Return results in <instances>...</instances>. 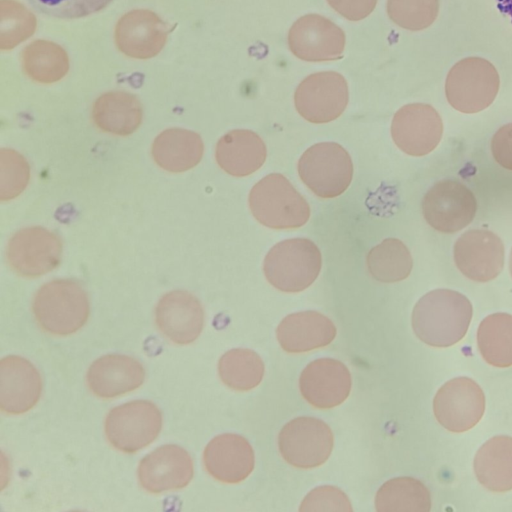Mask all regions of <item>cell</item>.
Returning a JSON list of instances; mask_svg holds the SVG:
<instances>
[{"label":"cell","mask_w":512,"mask_h":512,"mask_svg":"<svg viewBox=\"0 0 512 512\" xmlns=\"http://www.w3.org/2000/svg\"><path fill=\"white\" fill-rule=\"evenodd\" d=\"M472 304L463 294L437 289L424 295L412 313L416 336L434 347H448L465 336L472 319Z\"/></svg>","instance_id":"6da1fadb"},{"label":"cell","mask_w":512,"mask_h":512,"mask_svg":"<svg viewBox=\"0 0 512 512\" xmlns=\"http://www.w3.org/2000/svg\"><path fill=\"white\" fill-rule=\"evenodd\" d=\"M33 314L39 327L56 336L82 328L89 317L87 293L75 280L58 279L44 284L35 294Z\"/></svg>","instance_id":"7a4b0ae2"},{"label":"cell","mask_w":512,"mask_h":512,"mask_svg":"<svg viewBox=\"0 0 512 512\" xmlns=\"http://www.w3.org/2000/svg\"><path fill=\"white\" fill-rule=\"evenodd\" d=\"M249 207L258 222L272 229L299 228L310 216L308 202L279 173L269 174L253 186Z\"/></svg>","instance_id":"3957f363"},{"label":"cell","mask_w":512,"mask_h":512,"mask_svg":"<svg viewBox=\"0 0 512 512\" xmlns=\"http://www.w3.org/2000/svg\"><path fill=\"white\" fill-rule=\"evenodd\" d=\"M322 265L320 250L307 238L287 239L273 246L263 270L268 282L280 291L294 293L308 288Z\"/></svg>","instance_id":"277c9868"},{"label":"cell","mask_w":512,"mask_h":512,"mask_svg":"<svg viewBox=\"0 0 512 512\" xmlns=\"http://www.w3.org/2000/svg\"><path fill=\"white\" fill-rule=\"evenodd\" d=\"M499 86V74L491 62L481 57H466L449 70L445 94L454 109L477 113L492 104Z\"/></svg>","instance_id":"5b68a950"},{"label":"cell","mask_w":512,"mask_h":512,"mask_svg":"<svg viewBox=\"0 0 512 512\" xmlns=\"http://www.w3.org/2000/svg\"><path fill=\"white\" fill-rule=\"evenodd\" d=\"M298 174L318 197L334 198L350 185L353 164L348 152L339 144L322 142L312 145L298 162Z\"/></svg>","instance_id":"8992f818"},{"label":"cell","mask_w":512,"mask_h":512,"mask_svg":"<svg viewBox=\"0 0 512 512\" xmlns=\"http://www.w3.org/2000/svg\"><path fill=\"white\" fill-rule=\"evenodd\" d=\"M162 427L158 407L147 400L131 401L114 407L105 420L109 443L124 453H135L152 443Z\"/></svg>","instance_id":"52a82bcc"},{"label":"cell","mask_w":512,"mask_h":512,"mask_svg":"<svg viewBox=\"0 0 512 512\" xmlns=\"http://www.w3.org/2000/svg\"><path fill=\"white\" fill-rule=\"evenodd\" d=\"M278 445L281 455L289 464L303 469L314 468L330 456L333 434L320 419L298 417L281 429Z\"/></svg>","instance_id":"ba28073f"},{"label":"cell","mask_w":512,"mask_h":512,"mask_svg":"<svg viewBox=\"0 0 512 512\" xmlns=\"http://www.w3.org/2000/svg\"><path fill=\"white\" fill-rule=\"evenodd\" d=\"M476 211L474 194L455 180L435 183L422 201L425 220L442 233H454L463 229L474 219Z\"/></svg>","instance_id":"9c48e42d"},{"label":"cell","mask_w":512,"mask_h":512,"mask_svg":"<svg viewBox=\"0 0 512 512\" xmlns=\"http://www.w3.org/2000/svg\"><path fill=\"white\" fill-rule=\"evenodd\" d=\"M295 107L311 123H327L338 118L348 103V85L337 72L314 73L297 87Z\"/></svg>","instance_id":"30bf717a"},{"label":"cell","mask_w":512,"mask_h":512,"mask_svg":"<svg viewBox=\"0 0 512 512\" xmlns=\"http://www.w3.org/2000/svg\"><path fill=\"white\" fill-rule=\"evenodd\" d=\"M485 410V396L480 386L468 377L446 382L436 393L433 412L448 431L461 433L474 427Z\"/></svg>","instance_id":"8fae6325"},{"label":"cell","mask_w":512,"mask_h":512,"mask_svg":"<svg viewBox=\"0 0 512 512\" xmlns=\"http://www.w3.org/2000/svg\"><path fill=\"white\" fill-rule=\"evenodd\" d=\"M61 256V239L42 227L18 231L7 246L10 267L23 277L34 278L50 272L59 265Z\"/></svg>","instance_id":"7c38bea8"},{"label":"cell","mask_w":512,"mask_h":512,"mask_svg":"<svg viewBox=\"0 0 512 512\" xmlns=\"http://www.w3.org/2000/svg\"><path fill=\"white\" fill-rule=\"evenodd\" d=\"M443 132L439 113L429 104L412 103L401 107L394 115L391 135L404 153L424 156L439 144Z\"/></svg>","instance_id":"4fadbf2b"},{"label":"cell","mask_w":512,"mask_h":512,"mask_svg":"<svg viewBox=\"0 0 512 512\" xmlns=\"http://www.w3.org/2000/svg\"><path fill=\"white\" fill-rule=\"evenodd\" d=\"M454 261L460 272L476 282L496 278L504 265V246L492 231L473 229L454 244Z\"/></svg>","instance_id":"5bb4252c"},{"label":"cell","mask_w":512,"mask_h":512,"mask_svg":"<svg viewBox=\"0 0 512 512\" xmlns=\"http://www.w3.org/2000/svg\"><path fill=\"white\" fill-rule=\"evenodd\" d=\"M291 52L305 61H330L341 57L345 34L331 20L308 14L299 18L288 34Z\"/></svg>","instance_id":"9a60e30c"},{"label":"cell","mask_w":512,"mask_h":512,"mask_svg":"<svg viewBox=\"0 0 512 512\" xmlns=\"http://www.w3.org/2000/svg\"><path fill=\"white\" fill-rule=\"evenodd\" d=\"M193 474L190 454L174 444L163 445L150 452L138 467L140 485L153 494L182 489L190 483Z\"/></svg>","instance_id":"2e32d148"},{"label":"cell","mask_w":512,"mask_h":512,"mask_svg":"<svg viewBox=\"0 0 512 512\" xmlns=\"http://www.w3.org/2000/svg\"><path fill=\"white\" fill-rule=\"evenodd\" d=\"M300 392L304 399L319 409L338 406L348 397L351 376L340 361L321 358L309 363L299 378Z\"/></svg>","instance_id":"e0dca14e"},{"label":"cell","mask_w":512,"mask_h":512,"mask_svg":"<svg viewBox=\"0 0 512 512\" xmlns=\"http://www.w3.org/2000/svg\"><path fill=\"white\" fill-rule=\"evenodd\" d=\"M155 322L164 337L178 345L195 341L204 326L200 301L186 291L165 294L155 309Z\"/></svg>","instance_id":"ac0fdd59"},{"label":"cell","mask_w":512,"mask_h":512,"mask_svg":"<svg viewBox=\"0 0 512 512\" xmlns=\"http://www.w3.org/2000/svg\"><path fill=\"white\" fill-rule=\"evenodd\" d=\"M42 379L27 359L9 355L0 362V408L10 415L29 411L38 402Z\"/></svg>","instance_id":"d6986e66"},{"label":"cell","mask_w":512,"mask_h":512,"mask_svg":"<svg viewBox=\"0 0 512 512\" xmlns=\"http://www.w3.org/2000/svg\"><path fill=\"white\" fill-rule=\"evenodd\" d=\"M203 461L207 472L216 480L239 483L253 471L254 452L244 437L226 433L207 444Z\"/></svg>","instance_id":"ffe728a7"},{"label":"cell","mask_w":512,"mask_h":512,"mask_svg":"<svg viewBox=\"0 0 512 512\" xmlns=\"http://www.w3.org/2000/svg\"><path fill=\"white\" fill-rule=\"evenodd\" d=\"M143 365L133 357L108 354L95 360L87 372V384L99 398L110 399L129 393L142 385Z\"/></svg>","instance_id":"44dd1931"},{"label":"cell","mask_w":512,"mask_h":512,"mask_svg":"<svg viewBox=\"0 0 512 512\" xmlns=\"http://www.w3.org/2000/svg\"><path fill=\"white\" fill-rule=\"evenodd\" d=\"M276 334L283 350L301 353L330 344L336 336V327L323 314L304 311L286 316Z\"/></svg>","instance_id":"7402d4cb"},{"label":"cell","mask_w":512,"mask_h":512,"mask_svg":"<svg viewBox=\"0 0 512 512\" xmlns=\"http://www.w3.org/2000/svg\"><path fill=\"white\" fill-rule=\"evenodd\" d=\"M166 36L164 23L149 11H132L116 27V43L119 49L136 58H147L158 53Z\"/></svg>","instance_id":"603a6c76"},{"label":"cell","mask_w":512,"mask_h":512,"mask_svg":"<svg viewBox=\"0 0 512 512\" xmlns=\"http://www.w3.org/2000/svg\"><path fill=\"white\" fill-rule=\"evenodd\" d=\"M266 156V146L261 137L245 129L232 130L222 136L215 150L218 165L226 173L238 177L257 171Z\"/></svg>","instance_id":"cb8c5ba5"},{"label":"cell","mask_w":512,"mask_h":512,"mask_svg":"<svg viewBox=\"0 0 512 512\" xmlns=\"http://www.w3.org/2000/svg\"><path fill=\"white\" fill-rule=\"evenodd\" d=\"M203 150L202 139L197 133L182 128H170L154 140L152 156L164 170L183 172L200 162Z\"/></svg>","instance_id":"d4e9b609"},{"label":"cell","mask_w":512,"mask_h":512,"mask_svg":"<svg viewBox=\"0 0 512 512\" xmlns=\"http://www.w3.org/2000/svg\"><path fill=\"white\" fill-rule=\"evenodd\" d=\"M478 481L493 492L512 489V437L499 435L485 442L474 458Z\"/></svg>","instance_id":"484cf974"},{"label":"cell","mask_w":512,"mask_h":512,"mask_svg":"<svg viewBox=\"0 0 512 512\" xmlns=\"http://www.w3.org/2000/svg\"><path fill=\"white\" fill-rule=\"evenodd\" d=\"M142 106L138 99L125 92H109L94 104L92 116L95 124L103 131L128 135L133 133L142 121Z\"/></svg>","instance_id":"4316f807"},{"label":"cell","mask_w":512,"mask_h":512,"mask_svg":"<svg viewBox=\"0 0 512 512\" xmlns=\"http://www.w3.org/2000/svg\"><path fill=\"white\" fill-rule=\"evenodd\" d=\"M483 359L498 368L512 366V315L494 313L485 317L477 331Z\"/></svg>","instance_id":"83f0119b"},{"label":"cell","mask_w":512,"mask_h":512,"mask_svg":"<svg viewBox=\"0 0 512 512\" xmlns=\"http://www.w3.org/2000/svg\"><path fill=\"white\" fill-rule=\"evenodd\" d=\"M375 506L379 512H428L431 509L430 492L417 479L397 477L380 487L375 497Z\"/></svg>","instance_id":"f1b7e54d"},{"label":"cell","mask_w":512,"mask_h":512,"mask_svg":"<svg viewBox=\"0 0 512 512\" xmlns=\"http://www.w3.org/2000/svg\"><path fill=\"white\" fill-rule=\"evenodd\" d=\"M413 261L408 248L395 238H387L373 247L367 255V267L378 281L392 283L404 280L412 270Z\"/></svg>","instance_id":"f546056e"},{"label":"cell","mask_w":512,"mask_h":512,"mask_svg":"<svg viewBox=\"0 0 512 512\" xmlns=\"http://www.w3.org/2000/svg\"><path fill=\"white\" fill-rule=\"evenodd\" d=\"M218 373L229 388L247 391L260 384L264 375V364L256 352L236 348L222 355L218 363Z\"/></svg>","instance_id":"4dcf8cb0"},{"label":"cell","mask_w":512,"mask_h":512,"mask_svg":"<svg viewBox=\"0 0 512 512\" xmlns=\"http://www.w3.org/2000/svg\"><path fill=\"white\" fill-rule=\"evenodd\" d=\"M387 13L398 26L419 31L428 28L439 13V0H387Z\"/></svg>","instance_id":"1f68e13d"},{"label":"cell","mask_w":512,"mask_h":512,"mask_svg":"<svg viewBox=\"0 0 512 512\" xmlns=\"http://www.w3.org/2000/svg\"><path fill=\"white\" fill-rule=\"evenodd\" d=\"M29 180V165L25 158L12 149L0 151V199L18 196Z\"/></svg>","instance_id":"d6a6232c"},{"label":"cell","mask_w":512,"mask_h":512,"mask_svg":"<svg viewBox=\"0 0 512 512\" xmlns=\"http://www.w3.org/2000/svg\"><path fill=\"white\" fill-rule=\"evenodd\" d=\"M112 0H29L44 15L59 19L82 18L104 9Z\"/></svg>","instance_id":"836d02e7"},{"label":"cell","mask_w":512,"mask_h":512,"mask_svg":"<svg viewBox=\"0 0 512 512\" xmlns=\"http://www.w3.org/2000/svg\"><path fill=\"white\" fill-rule=\"evenodd\" d=\"M300 511H352L349 499L340 489L322 486L312 490L302 501Z\"/></svg>","instance_id":"e575fe53"},{"label":"cell","mask_w":512,"mask_h":512,"mask_svg":"<svg viewBox=\"0 0 512 512\" xmlns=\"http://www.w3.org/2000/svg\"><path fill=\"white\" fill-rule=\"evenodd\" d=\"M491 151L499 165L512 170V123L497 130L491 141Z\"/></svg>","instance_id":"d590c367"},{"label":"cell","mask_w":512,"mask_h":512,"mask_svg":"<svg viewBox=\"0 0 512 512\" xmlns=\"http://www.w3.org/2000/svg\"><path fill=\"white\" fill-rule=\"evenodd\" d=\"M330 6L348 20L358 21L367 17L377 0H327Z\"/></svg>","instance_id":"8d00e7d4"},{"label":"cell","mask_w":512,"mask_h":512,"mask_svg":"<svg viewBox=\"0 0 512 512\" xmlns=\"http://www.w3.org/2000/svg\"><path fill=\"white\" fill-rule=\"evenodd\" d=\"M501 13L507 15L512 22V0H496Z\"/></svg>","instance_id":"74e56055"},{"label":"cell","mask_w":512,"mask_h":512,"mask_svg":"<svg viewBox=\"0 0 512 512\" xmlns=\"http://www.w3.org/2000/svg\"><path fill=\"white\" fill-rule=\"evenodd\" d=\"M509 268H510V273L512 275V250H511V254H510Z\"/></svg>","instance_id":"f35d334b"}]
</instances>
